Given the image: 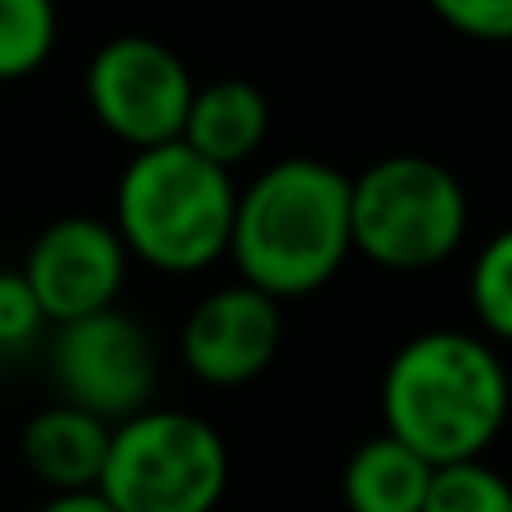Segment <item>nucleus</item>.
<instances>
[{
	"instance_id": "obj_11",
	"label": "nucleus",
	"mask_w": 512,
	"mask_h": 512,
	"mask_svg": "<svg viewBox=\"0 0 512 512\" xmlns=\"http://www.w3.org/2000/svg\"><path fill=\"white\" fill-rule=\"evenodd\" d=\"M265 135H270V99L261 95V86H252L243 77H221L207 81V86H194L180 140L198 158L234 171L261 153Z\"/></svg>"
},
{
	"instance_id": "obj_16",
	"label": "nucleus",
	"mask_w": 512,
	"mask_h": 512,
	"mask_svg": "<svg viewBox=\"0 0 512 512\" xmlns=\"http://www.w3.org/2000/svg\"><path fill=\"white\" fill-rule=\"evenodd\" d=\"M45 333V315L18 270H0V355L27 351Z\"/></svg>"
},
{
	"instance_id": "obj_2",
	"label": "nucleus",
	"mask_w": 512,
	"mask_h": 512,
	"mask_svg": "<svg viewBox=\"0 0 512 512\" xmlns=\"http://www.w3.org/2000/svg\"><path fill=\"white\" fill-rule=\"evenodd\" d=\"M351 252V176L328 162L283 158L234 198L230 256L265 297H310Z\"/></svg>"
},
{
	"instance_id": "obj_12",
	"label": "nucleus",
	"mask_w": 512,
	"mask_h": 512,
	"mask_svg": "<svg viewBox=\"0 0 512 512\" xmlns=\"http://www.w3.org/2000/svg\"><path fill=\"white\" fill-rule=\"evenodd\" d=\"M432 463L396 436H369L342 468V499L351 512H423Z\"/></svg>"
},
{
	"instance_id": "obj_5",
	"label": "nucleus",
	"mask_w": 512,
	"mask_h": 512,
	"mask_svg": "<svg viewBox=\"0 0 512 512\" xmlns=\"http://www.w3.org/2000/svg\"><path fill=\"white\" fill-rule=\"evenodd\" d=\"M463 234L468 194L441 162L391 153L351 176V248L382 270H436L463 248Z\"/></svg>"
},
{
	"instance_id": "obj_1",
	"label": "nucleus",
	"mask_w": 512,
	"mask_h": 512,
	"mask_svg": "<svg viewBox=\"0 0 512 512\" xmlns=\"http://www.w3.org/2000/svg\"><path fill=\"white\" fill-rule=\"evenodd\" d=\"M508 396V369L486 337L432 328L391 355L382 373V423L387 436L445 468L481 459L495 445L508 423Z\"/></svg>"
},
{
	"instance_id": "obj_7",
	"label": "nucleus",
	"mask_w": 512,
	"mask_h": 512,
	"mask_svg": "<svg viewBox=\"0 0 512 512\" xmlns=\"http://www.w3.org/2000/svg\"><path fill=\"white\" fill-rule=\"evenodd\" d=\"M194 77L171 45L153 36H113L86 63V104L95 122L126 149L180 140Z\"/></svg>"
},
{
	"instance_id": "obj_10",
	"label": "nucleus",
	"mask_w": 512,
	"mask_h": 512,
	"mask_svg": "<svg viewBox=\"0 0 512 512\" xmlns=\"http://www.w3.org/2000/svg\"><path fill=\"white\" fill-rule=\"evenodd\" d=\"M108 432H113V423L54 400L41 414L27 418L23 436H18V450H23L27 472L41 486H50L54 495H63V490H95L99 472H104Z\"/></svg>"
},
{
	"instance_id": "obj_13",
	"label": "nucleus",
	"mask_w": 512,
	"mask_h": 512,
	"mask_svg": "<svg viewBox=\"0 0 512 512\" xmlns=\"http://www.w3.org/2000/svg\"><path fill=\"white\" fill-rule=\"evenodd\" d=\"M59 41L54 0H0V81H23L45 68Z\"/></svg>"
},
{
	"instance_id": "obj_3",
	"label": "nucleus",
	"mask_w": 512,
	"mask_h": 512,
	"mask_svg": "<svg viewBox=\"0 0 512 512\" xmlns=\"http://www.w3.org/2000/svg\"><path fill=\"white\" fill-rule=\"evenodd\" d=\"M234 198L230 171L198 158L185 140H171L131 153L117 176L113 230L149 270L198 274L230 256Z\"/></svg>"
},
{
	"instance_id": "obj_9",
	"label": "nucleus",
	"mask_w": 512,
	"mask_h": 512,
	"mask_svg": "<svg viewBox=\"0 0 512 512\" xmlns=\"http://www.w3.org/2000/svg\"><path fill=\"white\" fill-rule=\"evenodd\" d=\"M283 342L279 301L252 283L216 288L180 328V360L207 387H243L274 364Z\"/></svg>"
},
{
	"instance_id": "obj_18",
	"label": "nucleus",
	"mask_w": 512,
	"mask_h": 512,
	"mask_svg": "<svg viewBox=\"0 0 512 512\" xmlns=\"http://www.w3.org/2000/svg\"><path fill=\"white\" fill-rule=\"evenodd\" d=\"M41 512H117L99 490H63V495H50V504Z\"/></svg>"
},
{
	"instance_id": "obj_4",
	"label": "nucleus",
	"mask_w": 512,
	"mask_h": 512,
	"mask_svg": "<svg viewBox=\"0 0 512 512\" xmlns=\"http://www.w3.org/2000/svg\"><path fill=\"white\" fill-rule=\"evenodd\" d=\"M230 486V450L189 409H140L113 423L95 490L117 512H216Z\"/></svg>"
},
{
	"instance_id": "obj_6",
	"label": "nucleus",
	"mask_w": 512,
	"mask_h": 512,
	"mask_svg": "<svg viewBox=\"0 0 512 512\" xmlns=\"http://www.w3.org/2000/svg\"><path fill=\"white\" fill-rule=\"evenodd\" d=\"M50 382L63 405H77L104 423L140 414L158 391V351L149 328L117 306L54 324Z\"/></svg>"
},
{
	"instance_id": "obj_8",
	"label": "nucleus",
	"mask_w": 512,
	"mask_h": 512,
	"mask_svg": "<svg viewBox=\"0 0 512 512\" xmlns=\"http://www.w3.org/2000/svg\"><path fill=\"white\" fill-rule=\"evenodd\" d=\"M126 265H131V252L113 221L59 216L32 239L18 274L32 288L45 324H68V319L117 306Z\"/></svg>"
},
{
	"instance_id": "obj_15",
	"label": "nucleus",
	"mask_w": 512,
	"mask_h": 512,
	"mask_svg": "<svg viewBox=\"0 0 512 512\" xmlns=\"http://www.w3.org/2000/svg\"><path fill=\"white\" fill-rule=\"evenodd\" d=\"M468 301L477 324L499 342H512V225L477 252L468 274Z\"/></svg>"
},
{
	"instance_id": "obj_14",
	"label": "nucleus",
	"mask_w": 512,
	"mask_h": 512,
	"mask_svg": "<svg viewBox=\"0 0 512 512\" xmlns=\"http://www.w3.org/2000/svg\"><path fill=\"white\" fill-rule=\"evenodd\" d=\"M423 512H512V481L490 463H445L432 472Z\"/></svg>"
},
{
	"instance_id": "obj_17",
	"label": "nucleus",
	"mask_w": 512,
	"mask_h": 512,
	"mask_svg": "<svg viewBox=\"0 0 512 512\" xmlns=\"http://www.w3.org/2000/svg\"><path fill=\"white\" fill-rule=\"evenodd\" d=\"M441 23L472 41H512V0H427Z\"/></svg>"
}]
</instances>
